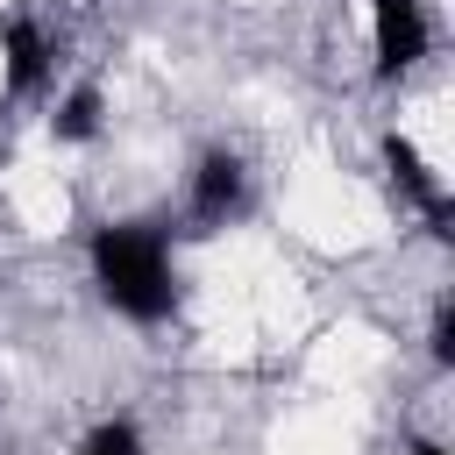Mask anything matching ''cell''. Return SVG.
<instances>
[{
    "instance_id": "1",
    "label": "cell",
    "mask_w": 455,
    "mask_h": 455,
    "mask_svg": "<svg viewBox=\"0 0 455 455\" xmlns=\"http://www.w3.org/2000/svg\"><path fill=\"white\" fill-rule=\"evenodd\" d=\"M92 284H100V299H107L121 320H135V327L171 320V306H178V270H171L164 228H149V220H107V228H92Z\"/></svg>"
},
{
    "instance_id": "2",
    "label": "cell",
    "mask_w": 455,
    "mask_h": 455,
    "mask_svg": "<svg viewBox=\"0 0 455 455\" xmlns=\"http://www.w3.org/2000/svg\"><path fill=\"white\" fill-rule=\"evenodd\" d=\"M434 28H427V7L419 0H370V57H377V78H405L419 57H427Z\"/></svg>"
},
{
    "instance_id": "3",
    "label": "cell",
    "mask_w": 455,
    "mask_h": 455,
    "mask_svg": "<svg viewBox=\"0 0 455 455\" xmlns=\"http://www.w3.org/2000/svg\"><path fill=\"white\" fill-rule=\"evenodd\" d=\"M242 199H249L242 156H235V149H206V156L192 164V220H199V228H228V220L242 213Z\"/></svg>"
},
{
    "instance_id": "4",
    "label": "cell",
    "mask_w": 455,
    "mask_h": 455,
    "mask_svg": "<svg viewBox=\"0 0 455 455\" xmlns=\"http://www.w3.org/2000/svg\"><path fill=\"white\" fill-rule=\"evenodd\" d=\"M0 78H7V92H43L50 85V64H57V43L28 21V14H7L0 21Z\"/></svg>"
},
{
    "instance_id": "5",
    "label": "cell",
    "mask_w": 455,
    "mask_h": 455,
    "mask_svg": "<svg viewBox=\"0 0 455 455\" xmlns=\"http://www.w3.org/2000/svg\"><path fill=\"white\" fill-rule=\"evenodd\" d=\"M384 164H391V178L405 185V199H412V206L427 213V228H434V235L448 242V235H455V228H448V220H455V206H448V185H441V178L427 171V156H419V149H412L405 135H384Z\"/></svg>"
},
{
    "instance_id": "6",
    "label": "cell",
    "mask_w": 455,
    "mask_h": 455,
    "mask_svg": "<svg viewBox=\"0 0 455 455\" xmlns=\"http://www.w3.org/2000/svg\"><path fill=\"white\" fill-rule=\"evenodd\" d=\"M50 135L57 142H92L100 135V85H71L50 114Z\"/></svg>"
},
{
    "instance_id": "7",
    "label": "cell",
    "mask_w": 455,
    "mask_h": 455,
    "mask_svg": "<svg viewBox=\"0 0 455 455\" xmlns=\"http://www.w3.org/2000/svg\"><path fill=\"white\" fill-rule=\"evenodd\" d=\"M78 455H142V434H135V419H100L78 441Z\"/></svg>"
},
{
    "instance_id": "8",
    "label": "cell",
    "mask_w": 455,
    "mask_h": 455,
    "mask_svg": "<svg viewBox=\"0 0 455 455\" xmlns=\"http://www.w3.org/2000/svg\"><path fill=\"white\" fill-rule=\"evenodd\" d=\"M434 363H441V370L455 363V306H448V299L434 306Z\"/></svg>"
},
{
    "instance_id": "9",
    "label": "cell",
    "mask_w": 455,
    "mask_h": 455,
    "mask_svg": "<svg viewBox=\"0 0 455 455\" xmlns=\"http://www.w3.org/2000/svg\"><path fill=\"white\" fill-rule=\"evenodd\" d=\"M412 455H448V448L441 441H412Z\"/></svg>"
}]
</instances>
